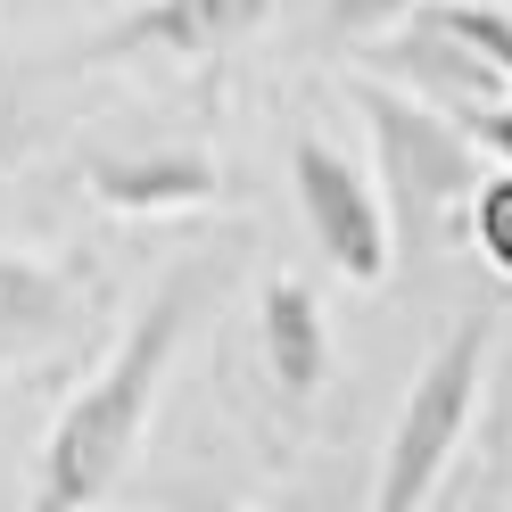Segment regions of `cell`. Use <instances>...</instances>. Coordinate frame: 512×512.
Here are the masks:
<instances>
[{"mask_svg":"<svg viewBox=\"0 0 512 512\" xmlns=\"http://www.w3.org/2000/svg\"><path fill=\"white\" fill-rule=\"evenodd\" d=\"M207 290H215V256H182V265L141 298V314L124 323L100 380H83V389L58 405V422H50L42 455H34V504L42 512H83L124 479V463H133V446L149 430V405H157V389H166V372H174V347L190 331V314L207 306Z\"/></svg>","mask_w":512,"mask_h":512,"instance_id":"cell-1","label":"cell"},{"mask_svg":"<svg viewBox=\"0 0 512 512\" xmlns=\"http://www.w3.org/2000/svg\"><path fill=\"white\" fill-rule=\"evenodd\" d=\"M364 133H372V182L389 199V223H397V256H422L446 223H463V199L471 182L488 174V149L471 141V124L455 108L422 100L389 75H356L347 83Z\"/></svg>","mask_w":512,"mask_h":512,"instance_id":"cell-2","label":"cell"},{"mask_svg":"<svg viewBox=\"0 0 512 512\" xmlns=\"http://www.w3.org/2000/svg\"><path fill=\"white\" fill-rule=\"evenodd\" d=\"M488 339H496L488 314H471V323H455L422 356V372H413V389H405L397 422H389V455H380V488H372L380 512H413V504L438 496V479H446V463H455V446H463L471 413H479Z\"/></svg>","mask_w":512,"mask_h":512,"instance_id":"cell-3","label":"cell"},{"mask_svg":"<svg viewBox=\"0 0 512 512\" xmlns=\"http://www.w3.org/2000/svg\"><path fill=\"white\" fill-rule=\"evenodd\" d=\"M290 190H298V215H306V240L323 248V265L356 290H380L397 273V223L380 182L323 133H298L290 149Z\"/></svg>","mask_w":512,"mask_h":512,"instance_id":"cell-4","label":"cell"},{"mask_svg":"<svg viewBox=\"0 0 512 512\" xmlns=\"http://www.w3.org/2000/svg\"><path fill=\"white\" fill-rule=\"evenodd\" d=\"M273 17V0H141V9H124L100 42H91V58H223L240 50L256 25Z\"/></svg>","mask_w":512,"mask_h":512,"instance_id":"cell-5","label":"cell"},{"mask_svg":"<svg viewBox=\"0 0 512 512\" xmlns=\"http://www.w3.org/2000/svg\"><path fill=\"white\" fill-rule=\"evenodd\" d=\"M91 199L116 207V215H182V207H207L223 174L207 166L199 149H133V157H91L83 166Z\"/></svg>","mask_w":512,"mask_h":512,"instance_id":"cell-6","label":"cell"},{"mask_svg":"<svg viewBox=\"0 0 512 512\" xmlns=\"http://www.w3.org/2000/svg\"><path fill=\"white\" fill-rule=\"evenodd\" d=\"M256 347H265V372L281 397H314L331 372V331H323V306L298 273H273L265 298H256Z\"/></svg>","mask_w":512,"mask_h":512,"instance_id":"cell-7","label":"cell"},{"mask_svg":"<svg viewBox=\"0 0 512 512\" xmlns=\"http://www.w3.org/2000/svg\"><path fill=\"white\" fill-rule=\"evenodd\" d=\"M67 323V273L42 265V256L0 248V339H34Z\"/></svg>","mask_w":512,"mask_h":512,"instance_id":"cell-8","label":"cell"},{"mask_svg":"<svg viewBox=\"0 0 512 512\" xmlns=\"http://www.w3.org/2000/svg\"><path fill=\"white\" fill-rule=\"evenodd\" d=\"M463 240H471V256H479L496 281H512V166H504V157H488V174L471 182Z\"/></svg>","mask_w":512,"mask_h":512,"instance_id":"cell-9","label":"cell"},{"mask_svg":"<svg viewBox=\"0 0 512 512\" xmlns=\"http://www.w3.org/2000/svg\"><path fill=\"white\" fill-rule=\"evenodd\" d=\"M422 0H331L323 9V34L331 42H372V34H389V25H405Z\"/></svg>","mask_w":512,"mask_h":512,"instance_id":"cell-10","label":"cell"},{"mask_svg":"<svg viewBox=\"0 0 512 512\" xmlns=\"http://www.w3.org/2000/svg\"><path fill=\"white\" fill-rule=\"evenodd\" d=\"M463 124H471V141L488 149V157H504V166H512V100H488V108H471Z\"/></svg>","mask_w":512,"mask_h":512,"instance_id":"cell-11","label":"cell"},{"mask_svg":"<svg viewBox=\"0 0 512 512\" xmlns=\"http://www.w3.org/2000/svg\"><path fill=\"white\" fill-rule=\"evenodd\" d=\"M9 157H17V133H9V124H0V166H9Z\"/></svg>","mask_w":512,"mask_h":512,"instance_id":"cell-12","label":"cell"},{"mask_svg":"<svg viewBox=\"0 0 512 512\" xmlns=\"http://www.w3.org/2000/svg\"><path fill=\"white\" fill-rule=\"evenodd\" d=\"M504 9H512V0H504Z\"/></svg>","mask_w":512,"mask_h":512,"instance_id":"cell-13","label":"cell"}]
</instances>
